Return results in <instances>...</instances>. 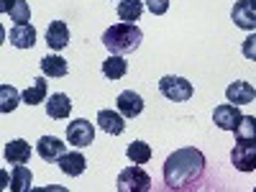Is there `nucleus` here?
Returning a JSON list of instances; mask_svg holds the SVG:
<instances>
[{"mask_svg": "<svg viewBox=\"0 0 256 192\" xmlns=\"http://www.w3.org/2000/svg\"><path fill=\"white\" fill-rule=\"evenodd\" d=\"M205 156L200 148L195 146H184L177 148L174 154H169L162 169V177L166 190L172 192H190V190H198L205 180Z\"/></svg>", "mask_w": 256, "mask_h": 192, "instance_id": "nucleus-1", "label": "nucleus"}, {"mask_svg": "<svg viewBox=\"0 0 256 192\" xmlns=\"http://www.w3.org/2000/svg\"><path fill=\"white\" fill-rule=\"evenodd\" d=\"M141 41H144V34L136 24H116L110 28H105L102 34V44L108 46L110 54H131L141 46Z\"/></svg>", "mask_w": 256, "mask_h": 192, "instance_id": "nucleus-2", "label": "nucleus"}, {"mask_svg": "<svg viewBox=\"0 0 256 192\" xmlns=\"http://www.w3.org/2000/svg\"><path fill=\"white\" fill-rule=\"evenodd\" d=\"M118 190L120 192H148L152 190V177L144 172L141 164L126 166L118 174Z\"/></svg>", "mask_w": 256, "mask_h": 192, "instance_id": "nucleus-3", "label": "nucleus"}, {"mask_svg": "<svg viewBox=\"0 0 256 192\" xmlns=\"http://www.w3.org/2000/svg\"><path fill=\"white\" fill-rule=\"evenodd\" d=\"M159 92L172 102H187L192 98V92H195V88H192V82H187L184 77L166 74V77L159 80Z\"/></svg>", "mask_w": 256, "mask_h": 192, "instance_id": "nucleus-4", "label": "nucleus"}, {"mask_svg": "<svg viewBox=\"0 0 256 192\" xmlns=\"http://www.w3.org/2000/svg\"><path fill=\"white\" fill-rule=\"evenodd\" d=\"M67 141L77 148H84L95 141V126L84 118H77L67 126Z\"/></svg>", "mask_w": 256, "mask_h": 192, "instance_id": "nucleus-5", "label": "nucleus"}, {"mask_svg": "<svg viewBox=\"0 0 256 192\" xmlns=\"http://www.w3.org/2000/svg\"><path fill=\"white\" fill-rule=\"evenodd\" d=\"M230 20L244 31H256V0H236Z\"/></svg>", "mask_w": 256, "mask_h": 192, "instance_id": "nucleus-6", "label": "nucleus"}, {"mask_svg": "<svg viewBox=\"0 0 256 192\" xmlns=\"http://www.w3.org/2000/svg\"><path fill=\"white\" fill-rule=\"evenodd\" d=\"M230 164L238 172H256V144H238L230 152Z\"/></svg>", "mask_w": 256, "mask_h": 192, "instance_id": "nucleus-7", "label": "nucleus"}, {"mask_svg": "<svg viewBox=\"0 0 256 192\" xmlns=\"http://www.w3.org/2000/svg\"><path fill=\"white\" fill-rule=\"evenodd\" d=\"M241 110H238V105H233V102H223L218 105L216 110H212V123H216L220 131H236V126L241 123Z\"/></svg>", "mask_w": 256, "mask_h": 192, "instance_id": "nucleus-8", "label": "nucleus"}, {"mask_svg": "<svg viewBox=\"0 0 256 192\" xmlns=\"http://www.w3.org/2000/svg\"><path fill=\"white\" fill-rule=\"evenodd\" d=\"M226 98L233 105H248V102L256 100V90L251 88V82L238 80V82H230L228 88H226Z\"/></svg>", "mask_w": 256, "mask_h": 192, "instance_id": "nucleus-9", "label": "nucleus"}, {"mask_svg": "<svg viewBox=\"0 0 256 192\" xmlns=\"http://www.w3.org/2000/svg\"><path fill=\"white\" fill-rule=\"evenodd\" d=\"M116 108H118L126 118H136V116H141V110H144V98H141L138 92H134V90H123V92L118 95V100H116Z\"/></svg>", "mask_w": 256, "mask_h": 192, "instance_id": "nucleus-10", "label": "nucleus"}, {"mask_svg": "<svg viewBox=\"0 0 256 192\" xmlns=\"http://www.w3.org/2000/svg\"><path fill=\"white\" fill-rule=\"evenodd\" d=\"M46 44L52 52H62V49H67L70 44V28L64 20H52L49 28H46Z\"/></svg>", "mask_w": 256, "mask_h": 192, "instance_id": "nucleus-11", "label": "nucleus"}, {"mask_svg": "<svg viewBox=\"0 0 256 192\" xmlns=\"http://www.w3.org/2000/svg\"><path fill=\"white\" fill-rule=\"evenodd\" d=\"M98 126L105 134L110 136H120L126 131V116L120 110H100L98 113Z\"/></svg>", "mask_w": 256, "mask_h": 192, "instance_id": "nucleus-12", "label": "nucleus"}, {"mask_svg": "<svg viewBox=\"0 0 256 192\" xmlns=\"http://www.w3.org/2000/svg\"><path fill=\"white\" fill-rule=\"evenodd\" d=\"M8 41L16 49H31L36 44V28L31 24H16L8 34Z\"/></svg>", "mask_w": 256, "mask_h": 192, "instance_id": "nucleus-13", "label": "nucleus"}, {"mask_svg": "<svg viewBox=\"0 0 256 192\" xmlns=\"http://www.w3.org/2000/svg\"><path fill=\"white\" fill-rule=\"evenodd\" d=\"M72 113V100L70 95H64V92H54L49 100H46V116L52 120H64V118H70Z\"/></svg>", "mask_w": 256, "mask_h": 192, "instance_id": "nucleus-14", "label": "nucleus"}, {"mask_svg": "<svg viewBox=\"0 0 256 192\" xmlns=\"http://www.w3.org/2000/svg\"><path fill=\"white\" fill-rule=\"evenodd\" d=\"M36 152L44 162H59L62 154H67V148H64V144L56 136H41L36 144Z\"/></svg>", "mask_w": 256, "mask_h": 192, "instance_id": "nucleus-15", "label": "nucleus"}, {"mask_svg": "<svg viewBox=\"0 0 256 192\" xmlns=\"http://www.w3.org/2000/svg\"><path fill=\"white\" fill-rule=\"evenodd\" d=\"M59 169L67 177H80L84 169H88V159H84L82 152H67L59 156Z\"/></svg>", "mask_w": 256, "mask_h": 192, "instance_id": "nucleus-16", "label": "nucleus"}, {"mask_svg": "<svg viewBox=\"0 0 256 192\" xmlns=\"http://www.w3.org/2000/svg\"><path fill=\"white\" fill-rule=\"evenodd\" d=\"M0 10L16 24H28L31 20V8L26 0H0Z\"/></svg>", "mask_w": 256, "mask_h": 192, "instance_id": "nucleus-17", "label": "nucleus"}, {"mask_svg": "<svg viewBox=\"0 0 256 192\" xmlns=\"http://www.w3.org/2000/svg\"><path fill=\"white\" fill-rule=\"evenodd\" d=\"M3 154H6V162H8V164H26V162L31 159V144L24 141V138L8 141Z\"/></svg>", "mask_w": 256, "mask_h": 192, "instance_id": "nucleus-18", "label": "nucleus"}, {"mask_svg": "<svg viewBox=\"0 0 256 192\" xmlns=\"http://www.w3.org/2000/svg\"><path fill=\"white\" fill-rule=\"evenodd\" d=\"M118 18L123 24H136L144 13V0H118Z\"/></svg>", "mask_w": 256, "mask_h": 192, "instance_id": "nucleus-19", "label": "nucleus"}, {"mask_svg": "<svg viewBox=\"0 0 256 192\" xmlns=\"http://www.w3.org/2000/svg\"><path fill=\"white\" fill-rule=\"evenodd\" d=\"M46 92H49L46 80H44V77H36V80H31L28 90L24 92V102L34 108V105H38V102H44V100H46Z\"/></svg>", "mask_w": 256, "mask_h": 192, "instance_id": "nucleus-20", "label": "nucleus"}, {"mask_svg": "<svg viewBox=\"0 0 256 192\" xmlns=\"http://www.w3.org/2000/svg\"><path fill=\"white\" fill-rule=\"evenodd\" d=\"M41 72H44V77H67L70 67H67V59H62L56 54H49L41 59Z\"/></svg>", "mask_w": 256, "mask_h": 192, "instance_id": "nucleus-21", "label": "nucleus"}, {"mask_svg": "<svg viewBox=\"0 0 256 192\" xmlns=\"http://www.w3.org/2000/svg\"><path fill=\"white\" fill-rule=\"evenodd\" d=\"M126 72H128V62H126L120 54H110L108 59L102 62V74L108 77V80H113V82L120 80Z\"/></svg>", "mask_w": 256, "mask_h": 192, "instance_id": "nucleus-22", "label": "nucleus"}, {"mask_svg": "<svg viewBox=\"0 0 256 192\" xmlns=\"http://www.w3.org/2000/svg\"><path fill=\"white\" fill-rule=\"evenodd\" d=\"M31 182H34L31 169H26L24 164H16L13 172H10V190L13 192H26V190H31Z\"/></svg>", "mask_w": 256, "mask_h": 192, "instance_id": "nucleus-23", "label": "nucleus"}, {"mask_svg": "<svg viewBox=\"0 0 256 192\" xmlns=\"http://www.w3.org/2000/svg\"><path fill=\"white\" fill-rule=\"evenodd\" d=\"M233 134H236L238 144H256V118L254 116H244Z\"/></svg>", "mask_w": 256, "mask_h": 192, "instance_id": "nucleus-24", "label": "nucleus"}, {"mask_svg": "<svg viewBox=\"0 0 256 192\" xmlns=\"http://www.w3.org/2000/svg\"><path fill=\"white\" fill-rule=\"evenodd\" d=\"M18 102H24V95H18V90L13 84H3V88H0V110L13 113Z\"/></svg>", "mask_w": 256, "mask_h": 192, "instance_id": "nucleus-25", "label": "nucleus"}, {"mask_svg": "<svg viewBox=\"0 0 256 192\" xmlns=\"http://www.w3.org/2000/svg\"><path fill=\"white\" fill-rule=\"evenodd\" d=\"M126 156L131 159L134 164H146L148 159H152V146H148L146 141H134L131 146L126 148Z\"/></svg>", "mask_w": 256, "mask_h": 192, "instance_id": "nucleus-26", "label": "nucleus"}, {"mask_svg": "<svg viewBox=\"0 0 256 192\" xmlns=\"http://www.w3.org/2000/svg\"><path fill=\"white\" fill-rule=\"evenodd\" d=\"M241 54H244L248 62H256V31H251V34L244 38V44H241Z\"/></svg>", "mask_w": 256, "mask_h": 192, "instance_id": "nucleus-27", "label": "nucleus"}, {"mask_svg": "<svg viewBox=\"0 0 256 192\" xmlns=\"http://www.w3.org/2000/svg\"><path fill=\"white\" fill-rule=\"evenodd\" d=\"M144 6L152 10V16H164L169 10V0H144Z\"/></svg>", "mask_w": 256, "mask_h": 192, "instance_id": "nucleus-28", "label": "nucleus"}]
</instances>
